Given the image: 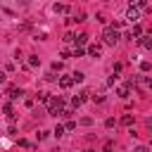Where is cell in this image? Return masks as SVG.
<instances>
[{"mask_svg":"<svg viewBox=\"0 0 152 152\" xmlns=\"http://www.w3.org/2000/svg\"><path fill=\"white\" fill-rule=\"evenodd\" d=\"M121 38V33H119V28H114V26H107L104 28V33H102V40H104V45H116V40Z\"/></svg>","mask_w":152,"mask_h":152,"instance_id":"1","label":"cell"},{"mask_svg":"<svg viewBox=\"0 0 152 152\" xmlns=\"http://www.w3.org/2000/svg\"><path fill=\"white\" fill-rule=\"evenodd\" d=\"M48 104H50V107H48V114H50V116H59V114L64 112V100H62V97H50Z\"/></svg>","mask_w":152,"mask_h":152,"instance_id":"2","label":"cell"},{"mask_svg":"<svg viewBox=\"0 0 152 152\" xmlns=\"http://www.w3.org/2000/svg\"><path fill=\"white\" fill-rule=\"evenodd\" d=\"M126 19H128V21H131V24H138V19H140V10H138V7H133V5H131V7H128V10H126Z\"/></svg>","mask_w":152,"mask_h":152,"instance_id":"3","label":"cell"},{"mask_svg":"<svg viewBox=\"0 0 152 152\" xmlns=\"http://www.w3.org/2000/svg\"><path fill=\"white\" fill-rule=\"evenodd\" d=\"M88 52H90L93 57H100V52H102V45H100V43H90V45H88Z\"/></svg>","mask_w":152,"mask_h":152,"instance_id":"4","label":"cell"},{"mask_svg":"<svg viewBox=\"0 0 152 152\" xmlns=\"http://www.w3.org/2000/svg\"><path fill=\"white\" fill-rule=\"evenodd\" d=\"M59 86H62V88H71V86H74V78H71V76H59Z\"/></svg>","mask_w":152,"mask_h":152,"instance_id":"5","label":"cell"},{"mask_svg":"<svg viewBox=\"0 0 152 152\" xmlns=\"http://www.w3.org/2000/svg\"><path fill=\"white\" fill-rule=\"evenodd\" d=\"M138 83L142 88H152V76H138Z\"/></svg>","mask_w":152,"mask_h":152,"instance_id":"6","label":"cell"},{"mask_svg":"<svg viewBox=\"0 0 152 152\" xmlns=\"http://www.w3.org/2000/svg\"><path fill=\"white\" fill-rule=\"evenodd\" d=\"M52 10H55V12H59V14H64V12H69V7H66L64 2H55V5H52Z\"/></svg>","mask_w":152,"mask_h":152,"instance_id":"7","label":"cell"},{"mask_svg":"<svg viewBox=\"0 0 152 152\" xmlns=\"http://www.w3.org/2000/svg\"><path fill=\"white\" fill-rule=\"evenodd\" d=\"M74 43H76V45H86V43H88V36H86V33H78V36H74Z\"/></svg>","mask_w":152,"mask_h":152,"instance_id":"8","label":"cell"},{"mask_svg":"<svg viewBox=\"0 0 152 152\" xmlns=\"http://www.w3.org/2000/svg\"><path fill=\"white\" fill-rule=\"evenodd\" d=\"M138 43H140L145 50H150V48H152V38H145V36H140V38H138Z\"/></svg>","mask_w":152,"mask_h":152,"instance_id":"9","label":"cell"},{"mask_svg":"<svg viewBox=\"0 0 152 152\" xmlns=\"http://www.w3.org/2000/svg\"><path fill=\"white\" fill-rule=\"evenodd\" d=\"M21 95H24L21 88H10V97H12V100H17V97H21Z\"/></svg>","mask_w":152,"mask_h":152,"instance_id":"10","label":"cell"},{"mask_svg":"<svg viewBox=\"0 0 152 152\" xmlns=\"http://www.w3.org/2000/svg\"><path fill=\"white\" fill-rule=\"evenodd\" d=\"M116 93H119V97H124V100H126V97L131 95V90H128V86H121V88H119Z\"/></svg>","mask_w":152,"mask_h":152,"instance_id":"11","label":"cell"},{"mask_svg":"<svg viewBox=\"0 0 152 152\" xmlns=\"http://www.w3.org/2000/svg\"><path fill=\"white\" fill-rule=\"evenodd\" d=\"M121 124H124V126H131V124H133V116H131V114H124V116H121Z\"/></svg>","mask_w":152,"mask_h":152,"instance_id":"12","label":"cell"},{"mask_svg":"<svg viewBox=\"0 0 152 152\" xmlns=\"http://www.w3.org/2000/svg\"><path fill=\"white\" fill-rule=\"evenodd\" d=\"M71 78H74V83H81V81H83V74H81V71H74Z\"/></svg>","mask_w":152,"mask_h":152,"instance_id":"13","label":"cell"},{"mask_svg":"<svg viewBox=\"0 0 152 152\" xmlns=\"http://www.w3.org/2000/svg\"><path fill=\"white\" fill-rule=\"evenodd\" d=\"M38 64H40V59H38V57H33V55H31V57H28V66H38Z\"/></svg>","mask_w":152,"mask_h":152,"instance_id":"14","label":"cell"},{"mask_svg":"<svg viewBox=\"0 0 152 152\" xmlns=\"http://www.w3.org/2000/svg\"><path fill=\"white\" fill-rule=\"evenodd\" d=\"M38 100L40 102H50V93H38Z\"/></svg>","mask_w":152,"mask_h":152,"instance_id":"15","label":"cell"},{"mask_svg":"<svg viewBox=\"0 0 152 152\" xmlns=\"http://www.w3.org/2000/svg\"><path fill=\"white\" fill-rule=\"evenodd\" d=\"M83 55H86V50H83V48H81V45H78V48H76V50H74V57H83Z\"/></svg>","mask_w":152,"mask_h":152,"instance_id":"16","label":"cell"},{"mask_svg":"<svg viewBox=\"0 0 152 152\" xmlns=\"http://www.w3.org/2000/svg\"><path fill=\"white\" fill-rule=\"evenodd\" d=\"M52 133H55V135H57V138H59V135H62V133H64V126H59V124H57V126H55V131H52Z\"/></svg>","mask_w":152,"mask_h":152,"instance_id":"17","label":"cell"},{"mask_svg":"<svg viewBox=\"0 0 152 152\" xmlns=\"http://www.w3.org/2000/svg\"><path fill=\"white\" fill-rule=\"evenodd\" d=\"M131 5H135V7H138V10H140V7H145V5H147V2H145V0H131Z\"/></svg>","mask_w":152,"mask_h":152,"instance_id":"18","label":"cell"},{"mask_svg":"<svg viewBox=\"0 0 152 152\" xmlns=\"http://www.w3.org/2000/svg\"><path fill=\"white\" fill-rule=\"evenodd\" d=\"M140 69H142V71H150L152 64H150V62H140Z\"/></svg>","mask_w":152,"mask_h":152,"instance_id":"19","label":"cell"},{"mask_svg":"<svg viewBox=\"0 0 152 152\" xmlns=\"http://www.w3.org/2000/svg\"><path fill=\"white\" fill-rule=\"evenodd\" d=\"M74 21H86V14H83V12H78V14L74 17Z\"/></svg>","mask_w":152,"mask_h":152,"instance_id":"20","label":"cell"},{"mask_svg":"<svg viewBox=\"0 0 152 152\" xmlns=\"http://www.w3.org/2000/svg\"><path fill=\"white\" fill-rule=\"evenodd\" d=\"M74 128H76V124H74V121H69V124L64 126V131H74Z\"/></svg>","mask_w":152,"mask_h":152,"instance_id":"21","label":"cell"},{"mask_svg":"<svg viewBox=\"0 0 152 152\" xmlns=\"http://www.w3.org/2000/svg\"><path fill=\"white\" fill-rule=\"evenodd\" d=\"M135 152H150V150H147L145 145H138V147H135Z\"/></svg>","mask_w":152,"mask_h":152,"instance_id":"22","label":"cell"},{"mask_svg":"<svg viewBox=\"0 0 152 152\" xmlns=\"http://www.w3.org/2000/svg\"><path fill=\"white\" fill-rule=\"evenodd\" d=\"M7 81V76H5V71H0V83H5Z\"/></svg>","mask_w":152,"mask_h":152,"instance_id":"23","label":"cell"},{"mask_svg":"<svg viewBox=\"0 0 152 152\" xmlns=\"http://www.w3.org/2000/svg\"><path fill=\"white\" fill-rule=\"evenodd\" d=\"M147 128H150V131H152V116H150V119H147Z\"/></svg>","mask_w":152,"mask_h":152,"instance_id":"24","label":"cell"},{"mask_svg":"<svg viewBox=\"0 0 152 152\" xmlns=\"http://www.w3.org/2000/svg\"><path fill=\"white\" fill-rule=\"evenodd\" d=\"M150 52H152V48H150Z\"/></svg>","mask_w":152,"mask_h":152,"instance_id":"25","label":"cell"}]
</instances>
